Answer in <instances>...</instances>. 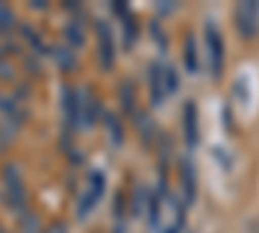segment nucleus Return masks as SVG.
<instances>
[{
    "label": "nucleus",
    "mask_w": 259,
    "mask_h": 233,
    "mask_svg": "<svg viewBox=\"0 0 259 233\" xmlns=\"http://www.w3.org/2000/svg\"><path fill=\"white\" fill-rule=\"evenodd\" d=\"M3 184H6V202L13 213H26V187L21 179V171L16 163H8L3 168Z\"/></svg>",
    "instance_id": "f257e3e1"
},
{
    "label": "nucleus",
    "mask_w": 259,
    "mask_h": 233,
    "mask_svg": "<svg viewBox=\"0 0 259 233\" xmlns=\"http://www.w3.org/2000/svg\"><path fill=\"white\" fill-rule=\"evenodd\" d=\"M205 52H207V65L212 78H221L223 75V60H226V47H223V36L221 29L207 21L205 24Z\"/></svg>",
    "instance_id": "f03ea898"
},
{
    "label": "nucleus",
    "mask_w": 259,
    "mask_h": 233,
    "mask_svg": "<svg viewBox=\"0 0 259 233\" xmlns=\"http://www.w3.org/2000/svg\"><path fill=\"white\" fill-rule=\"evenodd\" d=\"M236 29L244 39H254L259 34V0H244L233 11Z\"/></svg>",
    "instance_id": "7ed1b4c3"
},
{
    "label": "nucleus",
    "mask_w": 259,
    "mask_h": 233,
    "mask_svg": "<svg viewBox=\"0 0 259 233\" xmlns=\"http://www.w3.org/2000/svg\"><path fill=\"white\" fill-rule=\"evenodd\" d=\"M101 104L94 94V88L83 86L78 91V130H94L96 119L101 117Z\"/></svg>",
    "instance_id": "20e7f679"
},
{
    "label": "nucleus",
    "mask_w": 259,
    "mask_h": 233,
    "mask_svg": "<svg viewBox=\"0 0 259 233\" xmlns=\"http://www.w3.org/2000/svg\"><path fill=\"white\" fill-rule=\"evenodd\" d=\"M104 184H106V181H104V174L91 171L89 181H85L83 192H80V200H78V210H75L78 220L89 218V215H91V210L99 205V200H101V195H104Z\"/></svg>",
    "instance_id": "39448f33"
},
{
    "label": "nucleus",
    "mask_w": 259,
    "mask_h": 233,
    "mask_svg": "<svg viewBox=\"0 0 259 233\" xmlns=\"http://www.w3.org/2000/svg\"><path fill=\"white\" fill-rule=\"evenodd\" d=\"M161 218H163V233H179L184 228V210H182V202L171 195V192H163L161 197ZM161 223V220H158Z\"/></svg>",
    "instance_id": "423d86ee"
},
{
    "label": "nucleus",
    "mask_w": 259,
    "mask_h": 233,
    "mask_svg": "<svg viewBox=\"0 0 259 233\" xmlns=\"http://www.w3.org/2000/svg\"><path fill=\"white\" fill-rule=\"evenodd\" d=\"M60 112H62V127L65 132H75L78 130V91H73V86L62 83L60 91Z\"/></svg>",
    "instance_id": "0eeeda50"
},
{
    "label": "nucleus",
    "mask_w": 259,
    "mask_h": 233,
    "mask_svg": "<svg viewBox=\"0 0 259 233\" xmlns=\"http://www.w3.org/2000/svg\"><path fill=\"white\" fill-rule=\"evenodd\" d=\"M96 39H99V62H101V68L112 70L114 60H117V50H114L112 29H109L106 21H99V24H96Z\"/></svg>",
    "instance_id": "6e6552de"
},
{
    "label": "nucleus",
    "mask_w": 259,
    "mask_h": 233,
    "mask_svg": "<svg viewBox=\"0 0 259 233\" xmlns=\"http://www.w3.org/2000/svg\"><path fill=\"white\" fill-rule=\"evenodd\" d=\"M148 83H150V104H153V107H161L163 99L168 96V88H166V65H163V62H153V65H150Z\"/></svg>",
    "instance_id": "1a4fd4ad"
},
{
    "label": "nucleus",
    "mask_w": 259,
    "mask_h": 233,
    "mask_svg": "<svg viewBox=\"0 0 259 233\" xmlns=\"http://www.w3.org/2000/svg\"><path fill=\"white\" fill-rule=\"evenodd\" d=\"M182 130H184V140L189 148H194L200 143V122H197V104L187 101L184 112H182Z\"/></svg>",
    "instance_id": "9d476101"
},
{
    "label": "nucleus",
    "mask_w": 259,
    "mask_h": 233,
    "mask_svg": "<svg viewBox=\"0 0 259 233\" xmlns=\"http://www.w3.org/2000/svg\"><path fill=\"white\" fill-rule=\"evenodd\" d=\"M179 179H182V192H184V200L187 205L194 200V195H197V171H194V163L184 156L179 161Z\"/></svg>",
    "instance_id": "9b49d317"
},
{
    "label": "nucleus",
    "mask_w": 259,
    "mask_h": 233,
    "mask_svg": "<svg viewBox=\"0 0 259 233\" xmlns=\"http://www.w3.org/2000/svg\"><path fill=\"white\" fill-rule=\"evenodd\" d=\"M104 124H106V132H109V137H112V145L119 148L122 140H124V130H122V122L117 119V114L104 112Z\"/></svg>",
    "instance_id": "f8f14e48"
},
{
    "label": "nucleus",
    "mask_w": 259,
    "mask_h": 233,
    "mask_svg": "<svg viewBox=\"0 0 259 233\" xmlns=\"http://www.w3.org/2000/svg\"><path fill=\"white\" fill-rule=\"evenodd\" d=\"M55 60H57V65H60V70H75V65H78V60H75V52H73V47H68V44H62V47H55Z\"/></svg>",
    "instance_id": "ddd939ff"
},
{
    "label": "nucleus",
    "mask_w": 259,
    "mask_h": 233,
    "mask_svg": "<svg viewBox=\"0 0 259 233\" xmlns=\"http://www.w3.org/2000/svg\"><path fill=\"white\" fill-rule=\"evenodd\" d=\"M18 233H41V220L36 218V213L26 210L18 215Z\"/></svg>",
    "instance_id": "4468645a"
},
{
    "label": "nucleus",
    "mask_w": 259,
    "mask_h": 233,
    "mask_svg": "<svg viewBox=\"0 0 259 233\" xmlns=\"http://www.w3.org/2000/svg\"><path fill=\"white\" fill-rule=\"evenodd\" d=\"M184 65H187V70L189 73H197V44H194V36L189 34L187 36V41H184Z\"/></svg>",
    "instance_id": "2eb2a0df"
},
{
    "label": "nucleus",
    "mask_w": 259,
    "mask_h": 233,
    "mask_svg": "<svg viewBox=\"0 0 259 233\" xmlns=\"http://www.w3.org/2000/svg\"><path fill=\"white\" fill-rule=\"evenodd\" d=\"M65 39H68V47H73V50H78L83 44L85 34H83V26L78 24V21H70L68 24V29H65Z\"/></svg>",
    "instance_id": "dca6fc26"
},
{
    "label": "nucleus",
    "mask_w": 259,
    "mask_h": 233,
    "mask_svg": "<svg viewBox=\"0 0 259 233\" xmlns=\"http://www.w3.org/2000/svg\"><path fill=\"white\" fill-rule=\"evenodd\" d=\"M119 99H122V107L127 112H135V88H133V83H122Z\"/></svg>",
    "instance_id": "f3484780"
},
{
    "label": "nucleus",
    "mask_w": 259,
    "mask_h": 233,
    "mask_svg": "<svg viewBox=\"0 0 259 233\" xmlns=\"http://www.w3.org/2000/svg\"><path fill=\"white\" fill-rule=\"evenodd\" d=\"M13 26H16V16H13V11H11L8 6L0 3V31H11Z\"/></svg>",
    "instance_id": "a211bd4d"
},
{
    "label": "nucleus",
    "mask_w": 259,
    "mask_h": 233,
    "mask_svg": "<svg viewBox=\"0 0 259 233\" xmlns=\"http://www.w3.org/2000/svg\"><path fill=\"white\" fill-rule=\"evenodd\" d=\"M166 88H168V96L171 94H177V88H179V75H177V70L166 62Z\"/></svg>",
    "instance_id": "6ab92c4d"
},
{
    "label": "nucleus",
    "mask_w": 259,
    "mask_h": 233,
    "mask_svg": "<svg viewBox=\"0 0 259 233\" xmlns=\"http://www.w3.org/2000/svg\"><path fill=\"white\" fill-rule=\"evenodd\" d=\"M138 124H140V135L145 137V143H150V137H153V122H150V117L138 114Z\"/></svg>",
    "instance_id": "aec40b11"
},
{
    "label": "nucleus",
    "mask_w": 259,
    "mask_h": 233,
    "mask_svg": "<svg viewBox=\"0 0 259 233\" xmlns=\"http://www.w3.org/2000/svg\"><path fill=\"white\" fill-rule=\"evenodd\" d=\"M45 233H68V225L57 220V223H52V225H50V228H47Z\"/></svg>",
    "instance_id": "412c9836"
},
{
    "label": "nucleus",
    "mask_w": 259,
    "mask_h": 233,
    "mask_svg": "<svg viewBox=\"0 0 259 233\" xmlns=\"http://www.w3.org/2000/svg\"><path fill=\"white\" fill-rule=\"evenodd\" d=\"M0 233H6V228H3V225H0Z\"/></svg>",
    "instance_id": "4be33fe9"
}]
</instances>
